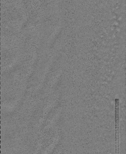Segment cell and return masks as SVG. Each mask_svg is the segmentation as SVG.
Segmentation results:
<instances>
[{"label": "cell", "instance_id": "obj_1", "mask_svg": "<svg viewBox=\"0 0 126 154\" xmlns=\"http://www.w3.org/2000/svg\"><path fill=\"white\" fill-rule=\"evenodd\" d=\"M115 153H119V99L115 100Z\"/></svg>", "mask_w": 126, "mask_h": 154}]
</instances>
